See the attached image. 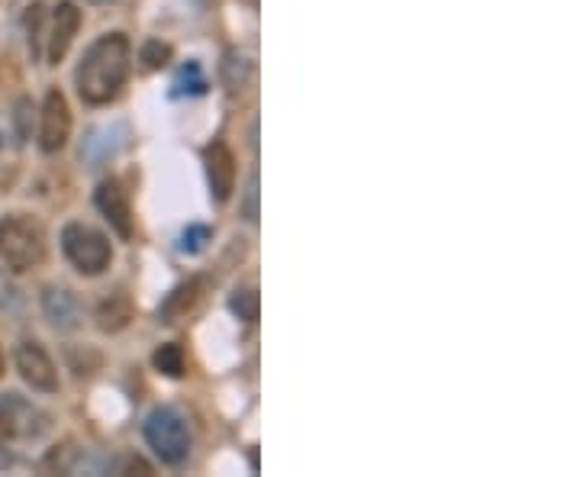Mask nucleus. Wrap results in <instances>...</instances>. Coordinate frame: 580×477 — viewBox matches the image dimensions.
<instances>
[{"mask_svg":"<svg viewBox=\"0 0 580 477\" xmlns=\"http://www.w3.org/2000/svg\"><path fill=\"white\" fill-rule=\"evenodd\" d=\"M91 3H114V0H91Z\"/></svg>","mask_w":580,"mask_h":477,"instance_id":"obj_21","label":"nucleus"},{"mask_svg":"<svg viewBox=\"0 0 580 477\" xmlns=\"http://www.w3.org/2000/svg\"><path fill=\"white\" fill-rule=\"evenodd\" d=\"M204 168H207V184H210V197L216 204H226L236 191V155L233 149L216 139L204 149Z\"/></svg>","mask_w":580,"mask_h":477,"instance_id":"obj_8","label":"nucleus"},{"mask_svg":"<svg viewBox=\"0 0 580 477\" xmlns=\"http://www.w3.org/2000/svg\"><path fill=\"white\" fill-rule=\"evenodd\" d=\"M0 259L10 271L39 269L46 262V230L27 213L3 216L0 220Z\"/></svg>","mask_w":580,"mask_h":477,"instance_id":"obj_2","label":"nucleus"},{"mask_svg":"<svg viewBox=\"0 0 580 477\" xmlns=\"http://www.w3.org/2000/svg\"><path fill=\"white\" fill-rule=\"evenodd\" d=\"M142 432H146L149 448L165 465L178 468L187 461V455H190V426L175 407H155L142 422Z\"/></svg>","mask_w":580,"mask_h":477,"instance_id":"obj_5","label":"nucleus"},{"mask_svg":"<svg viewBox=\"0 0 580 477\" xmlns=\"http://www.w3.org/2000/svg\"><path fill=\"white\" fill-rule=\"evenodd\" d=\"M210 242V230L207 226H187L181 233V252H200Z\"/></svg>","mask_w":580,"mask_h":477,"instance_id":"obj_19","label":"nucleus"},{"mask_svg":"<svg viewBox=\"0 0 580 477\" xmlns=\"http://www.w3.org/2000/svg\"><path fill=\"white\" fill-rule=\"evenodd\" d=\"M229 310L245 320V323H255L258 320V294L252 291V288H243V291H236L233 300H229Z\"/></svg>","mask_w":580,"mask_h":477,"instance_id":"obj_16","label":"nucleus"},{"mask_svg":"<svg viewBox=\"0 0 580 477\" xmlns=\"http://www.w3.org/2000/svg\"><path fill=\"white\" fill-rule=\"evenodd\" d=\"M17 371H20V378L32 390H39V393H59V368H56L52 356L39 342L27 339V342L17 345Z\"/></svg>","mask_w":580,"mask_h":477,"instance_id":"obj_7","label":"nucleus"},{"mask_svg":"<svg viewBox=\"0 0 580 477\" xmlns=\"http://www.w3.org/2000/svg\"><path fill=\"white\" fill-rule=\"evenodd\" d=\"M129 320H132V303H129V298L122 291L110 294L97 306V327L104 329V332H120Z\"/></svg>","mask_w":580,"mask_h":477,"instance_id":"obj_13","label":"nucleus"},{"mask_svg":"<svg viewBox=\"0 0 580 477\" xmlns=\"http://www.w3.org/2000/svg\"><path fill=\"white\" fill-rule=\"evenodd\" d=\"M42 310H46L49 323L56 329H75L78 327V317H81V303L68 288H46Z\"/></svg>","mask_w":580,"mask_h":477,"instance_id":"obj_11","label":"nucleus"},{"mask_svg":"<svg viewBox=\"0 0 580 477\" xmlns=\"http://www.w3.org/2000/svg\"><path fill=\"white\" fill-rule=\"evenodd\" d=\"M0 378H3V352H0Z\"/></svg>","mask_w":580,"mask_h":477,"instance_id":"obj_20","label":"nucleus"},{"mask_svg":"<svg viewBox=\"0 0 580 477\" xmlns=\"http://www.w3.org/2000/svg\"><path fill=\"white\" fill-rule=\"evenodd\" d=\"M207 90V81H204V75H200V65L197 61H187L181 71H178V78H175V97H181V94H204Z\"/></svg>","mask_w":580,"mask_h":477,"instance_id":"obj_15","label":"nucleus"},{"mask_svg":"<svg viewBox=\"0 0 580 477\" xmlns=\"http://www.w3.org/2000/svg\"><path fill=\"white\" fill-rule=\"evenodd\" d=\"M139 59L146 68H165L171 61V46H165L161 39H149L139 52Z\"/></svg>","mask_w":580,"mask_h":477,"instance_id":"obj_17","label":"nucleus"},{"mask_svg":"<svg viewBox=\"0 0 580 477\" xmlns=\"http://www.w3.org/2000/svg\"><path fill=\"white\" fill-rule=\"evenodd\" d=\"M94 204L104 213V220L110 223V230L120 238L132 236V207H129V194L122 191V184L117 178L100 181Z\"/></svg>","mask_w":580,"mask_h":477,"instance_id":"obj_10","label":"nucleus"},{"mask_svg":"<svg viewBox=\"0 0 580 477\" xmlns=\"http://www.w3.org/2000/svg\"><path fill=\"white\" fill-rule=\"evenodd\" d=\"M71 136V107L65 100V94L59 88H52L42 100V110H39V149L42 152H59L65 149Z\"/></svg>","mask_w":580,"mask_h":477,"instance_id":"obj_6","label":"nucleus"},{"mask_svg":"<svg viewBox=\"0 0 580 477\" xmlns=\"http://www.w3.org/2000/svg\"><path fill=\"white\" fill-rule=\"evenodd\" d=\"M129 65H132V46L122 32L97 36L75 68V88L81 100L91 107L110 104L129 78Z\"/></svg>","mask_w":580,"mask_h":477,"instance_id":"obj_1","label":"nucleus"},{"mask_svg":"<svg viewBox=\"0 0 580 477\" xmlns=\"http://www.w3.org/2000/svg\"><path fill=\"white\" fill-rule=\"evenodd\" d=\"M200 288H204V281L200 278H194V281H187V284H181V288H175L171 294H168V300L161 303V310H158V320L161 323H178L184 313L197 303V298H200Z\"/></svg>","mask_w":580,"mask_h":477,"instance_id":"obj_12","label":"nucleus"},{"mask_svg":"<svg viewBox=\"0 0 580 477\" xmlns=\"http://www.w3.org/2000/svg\"><path fill=\"white\" fill-rule=\"evenodd\" d=\"M78 27H81V10L71 0H59L52 7V23H49V36H46L49 39L46 42V59H49V65H59L68 56L71 42L78 36Z\"/></svg>","mask_w":580,"mask_h":477,"instance_id":"obj_9","label":"nucleus"},{"mask_svg":"<svg viewBox=\"0 0 580 477\" xmlns=\"http://www.w3.org/2000/svg\"><path fill=\"white\" fill-rule=\"evenodd\" d=\"M27 32H30V56L32 59H39V42H42V7L39 3H32L30 10H27Z\"/></svg>","mask_w":580,"mask_h":477,"instance_id":"obj_18","label":"nucleus"},{"mask_svg":"<svg viewBox=\"0 0 580 477\" xmlns=\"http://www.w3.org/2000/svg\"><path fill=\"white\" fill-rule=\"evenodd\" d=\"M153 364L155 371L165 374V378H181L184 371H187V358H184V349L178 342H165L153 356Z\"/></svg>","mask_w":580,"mask_h":477,"instance_id":"obj_14","label":"nucleus"},{"mask_svg":"<svg viewBox=\"0 0 580 477\" xmlns=\"http://www.w3.org/2000/svg\"><path fill=\"white\" fill-rule=\"evenodd\" d=\"M49 417L27 403L20 393L0 397V468H10L17 461V446L46 436Z\"/></svg>","mask_w":580,"mask_h":477,"instance_id":"obj_3","label":"nucleus"},{"mask_svg":"<svg viewBox=\"0 0 580 477\" xmlns=\"http://www.w3.org/2000/svg\"><path fill=\"white\" fill-rule=\"evenodd\" d=\"M61 252L71 262V269L85 278H97L110 269L114 262V245L100 230H94L88 223H68L61 230Z\"/></svg>","mask_w":580,"mask_h":477,"instance_id":"obj_4","label":"nucleus"}]
</instances>
